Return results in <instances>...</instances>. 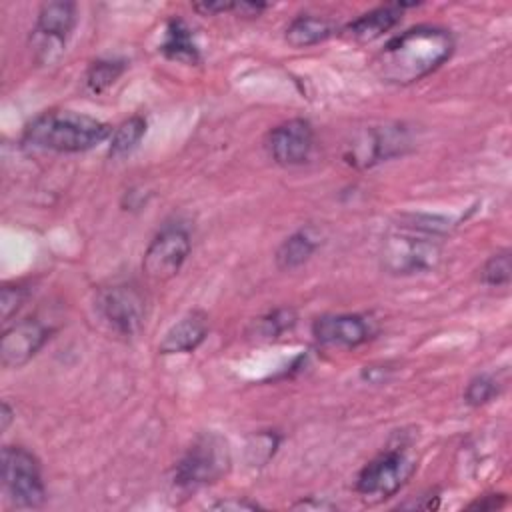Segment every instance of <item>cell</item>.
I'll return each instance as SVG.
<instances>
[{
	"mask_svg": "<svg viewBox=\"0 0 512 512\" xmlns=\"http://www.w3.org/2000/svg\"><path fill=\"white\" fill-rule=\"evenodd\" d=\"M456 40L442 26L420 24L394 38L374 58V72L388 84H412L438 70L454 54Z\"/></svg>",
	"mask_w": 512,
	"mask_h": 512,
	"instance_id": "6da1fadb",
	"label": "cell"
},
{
	"mask_svg": "<svg viewBox=\"0 0 512 512\" xmlns=\"http://www.w3.org/2000/svg\"><path fill=\"white\" fill-rule=\"evenodd\" d=\"M112 136L110 124L74 110H46L22 134L24 146L60 154L86 152Z\"/></svg>",
	"mask_w": 512,
	"mask_h": 512,
	"instance_id": "7a4b0ae2",
	"label": "cell"
},
{
	"mask_svg": "<svg viewBox=\"0 0 512 512\" xmlns=\"http://www.w3.org/2000/svg\"><path fill=\"white\" fill-rule=\"evenodd\" d=\"M378 260L380 268L390 276L432 272L442 260V242L440 236L402 222L384 236Z\"/></svg>",
	"mask_w": 512,
	"mask_h": 512,
	"instance_id": "3957f363",
	"label": "cell"
},
{
	"mask_svg": "<svg viewBox=\"0 0 512 512\" xmlns=\"http://www.w3.org/2000/svg\"><path fill=\"white\" fill-rule=\"evenodd\" d=\"M232 464L230 448L218 432H202L174 466L172 480L182 490H196L218 482Z\"/></svg>",
	"mask_w": 512,
	"mask_h": 512,
	"instance_id": "277c9868",
	"label": "cell"
},
{
	"mask_svg": "<svg viewBox=\"0 0 512 512\" xmlns=\"http://www.w3.org/2000/svg\"><path fill=\"white\" fill-rule=\"evenodd\" d=\"M412 148V136L406 124L388 122L368 126L356 132L344 146L346 164L366 170L380 162L404 156Z\"/></svg>",
	"mask_w": 512,
	"mask_h": 512,
	"instance_id": "5b68a950",
	"label": "cell"
},
{
	"mask_svg": "<svg viewBox=\"0 0 512 512\" xmlns=\"http://www.w3.org/2000/svg\"><path fill=\"white\" fill-rule=\"evenodd\" d=\"M416 458L404 446L388 448L370 460L356 476V492L362 500L376 504L394 496L416 472Z\"/></svg>",
	"mask_w": 512,
	"mask_h": 512,
	"instance_id": "8992f818",
	"label": "cell"
},
{
	"mask_svg": "<svg viewBox=\"0 0 512 512\" xmlns=\"http://www.w3.org/2000/svg\"><path fill=\"white\" fill-rule=\"evenodd\" d=\"M2 486L18 508H38L46 500L40 462L22 446L2 448Z\"/></svg>",
	"mask_w": 512,
	"mask_h": 512,
	"instance_id": "52a82bcc",
	"label": "cell"
},
{
	"mask_svg": "<svg viewBox=\"0 0 512 512\" xmlns=\"http://www.w3.org/2000/svg\"><path fill=\"white\" fill-rule=\"evenodd\" d=\"M76 26L74 2H46L40 6L30 32V52L38 64H52L60 58Z\"/></svg>",
	"mask_w": 512,
	"mask_h": 512,
	"instance_id": "ba28073f",
	"label": "cell"
},
{
	"mask_svg": "<svg viewBox=\"0 0 512 512\" xmlns=\"http://www.w3.org/2000/svg\"><path fill=\"white\" fill-rule=\"evenodd\" d=\"M94 308L112 332L132 338L140 332L146 318V300L132 282H116L96 292Z\"/></svg>",
	"mask_w": 512,
	"mask_h": 512,
	"instance_id": "9c48e42d",
	"label": "cell"
},
{
	"mask_svg": "<svg viewBox=\"0 0 512 512\" xmlns=\"http://www.w3.org/2000/svg\"><path fill=\"white\" fill-rule=\"evenodd\" d=\"M192 248V240L186 228L182 226H164L148 244L144 258H142V270L148 278L156 282L170 280L176 276L186 262Z\"/></svg>",
	"mask_w": 512,
	"mask_h": 512,
	"instance_id": "30bf717a",
	"label": "cell"
},
{
	"mask_svg": "<svg viewBox=\"0 0 512 512\" xmlns=\"http://www.w3.org/2000/svg\"><path fill=\"white\" fill-rule=\"evenodd\" d=\"M270 158L280 166L304 164L314 148L312 124L304 118H290L274 126L264 140Z\"/></svg>",
	"mask_w": 512,
	"mask_h": 512,
	"instance_id": "8fae6325",
	"label": "cell"
},
{
	"mask_svg": "<svg viewBox=\"0 0 512 512\" xmlns=\"http://www.w3.org/2000/svg\"><path fill=\"white\" fill-rule=\"evenodd\" d=\"M376 330V322L364 314H322L312 322L314 340L330 348H356Z\"/></svg>",
	"mask_w": 512,
	"mask_h": 512,
	"instance_id": "7c38bea8",
	"label": "cell"
},
{
	"mask_svg": "<svg viewBox=\"0 0 512 512\" xmlns=\"http://www.w3.org/2000/svg\"><path fill=\"white\" fill-rule=\"evenodd\" d=\"M50 328L36 320L26 318L8 326L0 340V362L4 368H20L36 356V352L48 342Z\"/></svg>",
	"mask_w": 512,
	"mask_h": 512,
	"instance_id": "4fadbf2b",
	"label": "cell"
},
{
	"mask_svg": "<svg viewBox=\"0 0 512 512\" xmlns=\"http://www.w3.org/2000/svg\"><path fill=\"white\" fill-rule=\"evenodd\" d=\"M210 322L204 310H190L178 318L158 344L160 354H186L196 350L208 336Z\"/></svg>",
	"mask_w": 512,
	"mask_h": 512,
	"instance_id": "5bb4252c",
	"label": "cell"
},
{
	"mask_svg": "<svg viewBox=\"0 0 512 512\" xmlns=\"http://www.w3.org/2000/svg\"><path fill=\"white\" fill-rule=\"evenodd\" d=\"M408 6H414V4L394 2V4H386V6H378V8L358 16L350 24H346L344 32L356 42H372V40L380 38L382 34H386L388 30H392L396 24H400L402 14Z\"/></svg>",
	"mask_w": 512,
	"mask_h": 512,
	"instance_id": "9a60e30c",
	"label": "cell"
},
{
	"mask_svg": "<svg viewBox=\"0 0 512 512\" xmlns=\"http://www.w3.org/2000/svg\"><path fill=\"white\" fill-rule=\"evenodd\" d=\"M322 232L314 224H306L292 232L288 238L280 242L274 254V262L280 270H296L302 264H306L312 254L322 246Z\"/></svg>",
	"mask_w": 512,
	"mask_h": 512,
	"instance_id": "2e32d148",
	"label": "cell"
},
{
	"mask_svg": "<svg viewBox=\"0 0 512 512\" xmlns=\"http://www.w3.org/2000/svg\"><path fill=\"white\" fill-rule=\"evenodd\" d=\"M160 52L168 60L184 62V64H198L200 62V50L194 40V34L190 26L182 18H170L166 24L164 40L160 44Z\"/></svg>",
	"mask_w": 512,
	"mask_h": 512,
	"instance_id": "e0dca14e",
	"label": "cell"
},
{
	"mask_svg": "<svg viewBox=\"0 0 512 512\" xmlns=\"http://www.w3.org/2000/svg\"><path fill=\"white\" fill-rule=\"evenodd\" d=\"M334 24L328 18L314 14H298L284 30V40L292 48H308L328 40L334 34Z\"/></svg>",
	"mask_w": 512,
	"mask_h": 512,
	"instance_id": "ac0fdd59",
	"label": "cell"
},
{
	"mask_svg": "<svg viewBox=\"0 0 512 512\" xmlns=\"http://www.w3.org/2000/svg\"><path fill=\"white\" fill-rule=\"evenodd\" d=\"M146 134V118L140 114H134L120 122L116 130L110 136V146H108V156L110 158H122L130 154Z\"/></svg>",
	"mask_w": 512,
	"mask_h": 512,
	"instance_id": "d6986e66",
	"label": "cell"
},
{
	"mask_svg": "<svg viewBox=\"0 0 512 512\" xmlns=\"http://www.w3.org/2000/svg\"><path fill=\"white\" fill-rule=\"evenodd\" d=\"M126 70V60L120 58H98L94 60L84 76L86 90L90 94H100L108 90Z\"/></svg>",
	"mask_w": 512,
	"mask_h": 512,
	"instance_id": "ffe728a7",
	"label": "cell"
},
{
	"mask_svg": "<svg viewBox=\"0 0 512 512\" xmlns=\"http://www.w3.org/2000/svg\"><path fill=\"white\" fill-rule=\"evenodd\" d=\"M298 316L294 308H274L270 312H266L264 316L256 318L252 324V334L260 340H272V338H280L284 332L292 330L296 324Z\"/></svg>",
	"mask_w": 512,
	"mask_h": 512,
	"instance_id": "44dd1931",
	"label": "cell"
},
{
	"mask_svg": "<svg viewBox=\"0 0 512 512\" xmlns=\"http://www.w3.org/2000/svg\"><path fill=\"white\" fill-rule=\"evenodd\" d=\"M510 278H512V258L508 248L492 254L480 268V280L490 288H504L510 284Z\"/></svg>",
	"mask_w": 512,
	"mask_h": 512,
	"instance_id": "7402d4cb",
	"label": "cell"
},
{
	"mask_svg": "<svg viewBox=\"0 0 512 512\" xmlns=\"http://www.w3.org/2000/svg\"><path fill=\"white\" fill-rule=\"evenodd\" d=\"M498 394H500V382L492 374L484 372V374H476L468 382V386L464 390V402L468 406L478 408V406H484L490 400H494Z\"/></svg>",
	"mask_w": 512,
	"mask_h": 512,
	"instance_id": "603a6c76",
	"label": "cell"
},
{
	"mask_svg": "<svg viewBox=\"0 0 512 512\" xmlns=\"http://www.w3.org/2000/svg\"><path fill=\"white\" fill-rule=\"evenodd\" d=\"M28 298V288L22 284H4L0 290V310H2V320L8 322L26 302Z\"/></svg>",
	"mask_w": 512,
	"mask_h": 512,
	"instance_id": "cb8c5ba5",
	"label": "cell"
},
{
	"mask_svg": "<svg viewBox=\"0 0 512 512\" xmlns=\"http://www.w3.org/2000/svg\"><path fill=\"white\" fill-rule=\"evenodd\" d=\"M192 8L196 12H200L202 16H216V14L232 12L234 10V2H196Z\"/></svg>",
	"mask_w": 512,
	"mask_h": 512,
	"instance_id": "d4e9b609",
	"label": "cell"
},
{
	"mask_svg": "<svg viewBox=\"0 0 512 512\" xmlns=\"http://www.w3.org/2000/svg\"><path fill=\"white\" fill-rule=\"evenodd\" d=\"M506 504V494H486L474 500L468 508L470 510H496Z\"/></svg>",
	"mask_w": 512,
	"mask_h": 512,
	"instance_id": "484cf974",
	"label": "cell"
},
{
	"mask_svg": "<svg viewBox=\"0 0 512 512\" xmlns=\"http://www.w3.org/2000/svg\"><path fill=\"white\" fill-rule=\"evenodd\" d=\"M212 508H216V510H258L260 504L248 502V500H220V502L212 504Z\"/></svg>",
	"mask_w": 512,
	"mask_h": 512,
	"instance_id": "4316f807",
	"label": "cell"
},
{
	"mask_svg": "<svg viewBox=\"0 0 512 512\" xmlns=\"http://www.w3.org/2000/svg\"><path fill=\"white\" fill-rule=\"evenodd\" d=\"M388 372H390V368H386V366H366L362 370V378L372 382V384H382L388 378L386 376Z\"/></svg>",
	"mask_w": 512,
	"mask_h": 512,
	"instance_id": "83f0119b",
	"label": "cell"
},
{
	"mask_svg": "<svg viewBox=\"0 0 512 512\" xmlns=\"http://www.w3.org/2000/svg\"><path fill=\"white\" fill-rule=\"evenodd\" d=\"M12 420H14V410L10 408L8 402H2V408H0V430L4 432L10 426Z\"/></svg>",
	"mask_w": 512,
	"mask_h": 512,
	"instance_id": "f1b7e54d",
	"label": "cell"
},
{
	"mask_svg": "<svg viewBox=\"0 0 512 512\" xmlns=\"http://www.w3.org/2000/svg\"><path fill=\"white\" fill-rule=\"evenodd\" d=\"M296 508H334V506L332 504H322V502L320 504H312V502H304L302 500L300 504H296Z\"/></svg>",
	"mask_w": 512,
	"mask_h": 512,
	"instance_id": "f546056e",
	"label": "cell"
}]
</instances>
